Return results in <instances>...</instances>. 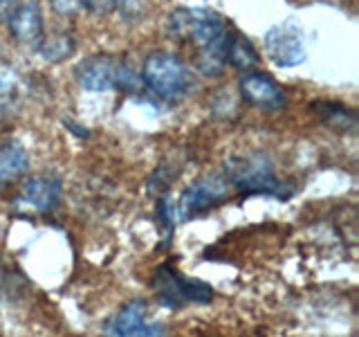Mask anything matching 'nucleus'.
I'll list each match as a JSON object with an SVG mask.
<instances>
[{
	"instance_id": "nucleus-13",
	"label": "nucleus",
	"mask_w": 359,
	"mask_h": 337,
	"mask_svg": "<svg viewBox=\"0 0 359 337\" xmlns=\"http://www.w3.org/2000/svg\"><path fill=\"white\" fill-rule=\"evenodd\" d=\"M227 63H233L241 70H250L258 63V54L252 48V43H247L245 37H241L238 32H231L229 45H227Z\"/></svg>"
},
{
	"instance_id": "nucleus-3",
	"label": "nucleus",
	"mask_w": 359,
	"mask_h": 337,
	"mask_svg": "<svg viewBox=\"0 0 359 337\" xmlns=\"http://www.w3.org/2000/svg\"><path fill=\"white\" fill-rule=\"evenodd\" d=\"M224 176H227L224 180L229 185L247 191V194H267L280 200H285L292 194V189H287L283 180L276 178L272 162L261 153L231 157L224 166Z\"/></svg>"
},
{
	"instance_id": "nucleus-14",
	"label": "nucleus",
	"mask_w": 359,
	"mask_h": 337,
	"mask_svg": "<svg viewBox=\"0 0 359 337\" xmlns=\"http://www.w3.org/2000/svg\"><path fill=\"white\" fill-rule=\"evenodd\" d=\"M54 11L63 16L76 14V11H90V14H106L115 9L119 0H50Z\"/></svg>"
},
{
	"instance_id": "nucleus-6",
	"label": "nucleus",
	"mask_w": 359,
	"mask_h": 337,
	"mask_svg": "<svg viewBox=\"0 0 359 337\" xmlns=\"http://www.w3.org/2000/svg\"><path fill=\"white\" fill-rule=\"evenodd\" d=\"M265 50L278 67L301 65L308 59L306 34L294 22H280L265 34Z\"/></svg>"
},
{
	"instance_id": "nucleus-11",
	"label": "nucleus",
	"mask_w": 359,
	"mask_h": 337,
	"mask_svg": "<svg viewBox=\"0 0 359 337\" xmlns=\"http://www.w3.org/2000/svg\"><path fill=\"white\" fill-rule=\"evenodd\" d=\"M61 183L52 176H36L25 183L20 196L16 198V205L22 209H32L36 213L50 211L61 202Z\"/></svg>"
},
{
	"instance_id": "nucleus-9",
	"label": "nucleus",
	"mask_w": 359,
	"mask_h": 337,
	"mask_svg": "<svg viewBox=\"0 0 359 337\" xmlns=\"http://www.w3.org/2000/svg\"><path fill=\"white\" fill-rule=\"evenodd\" d=\"M241 95L247 104L263 110H278L285 106V90L272 77L263 72H247L241 79Z\"/></svg>"
},
{
	"instance_id": "nucleus-5",
	"label": "nucleus",
	"mask_w": 359,
	"mask_h": 337,
	"mask_svg": "<svg viewBox=\"0 0 359 337\" xmlns=\"http://www.w3.org/2000/svg\"><path fill=\"white\" fill-rule=\"evenodd\" d=\"M153 288L164 306H184V303H209L213 299V290L205 281L191 279L177 272L171 265H162L153 277Z\"/></svg>"
},
{
	"instance_id": "nucleus-4",
	"label": "nucleus",
	"mask_w": 359,
	"mask_h": 337,
	"mask_svg": "<svg viewBox=\"0 0 359 337\" xmlns=\"http://www.w3.org/2000/svg\"><path fill=\"white\" fill-rule=\"evenodd\" d=\"M76 84L90 93H108V90H128L133 93L142 84V79L133 72V67L115 56L95 54L79 61L74 67Z\"/></svg>"
},
{
	"instance_id": "nucleus-1",
	"label": "nucleus",
	"mask_w": 359,
	"mask_h": 337,
	"mask_svg": "<svg viewBox=\"0 0 359 337\" xmlns=\"http://www.w3.org/2000/svg\"><path fill=\"white\" fill-rule=\"evenodd\" d=\"M168 32L196 50V65L202 74L213 77L224 70L231 29L220 14L211 9L180 7L168 18Z\"/></svg>"
},
{
	"instance_id": "nucleus-2",
	"label": "nucleus",
	"mask_w": 359,
	"mask_h": 337,
	"mask_svg": "<svg viewBox=\"0 0 359 337\" xmlns=\"http://www.w3.org/2000/svg\"><path fill=\"white\" fill-rule=\"evenodd\" d=\"M140 79L149 93L164 101L182 99L194 88V74L189 65L171 52H153L146 56Z\"/></svg>"
},
{
	"instance_id": "nucleus-10",
	"label": "nucleus",
	"mask_w": 359,
	"mask_h": 337,
	"mask_svg": "<svg viewBox=\"0 0 359 337\" xmlns=\"http://www.w3.org/2000/svg\"><path fill=\"white\" fill-rule=\"evenodd\" d=\"M11 37L22 45H32V48H41L45 43V27H43V14L36 3H18L16 9L11 11L7 20Z\"/></svg>"
},
{
	"instance_id": "nucleus-15",
	"label": "nucleus",
	"mask_w": 359,
	"mask_h": 337,
	"mask_svg": "<svg viewBox=\"0 0 359 337\" xmlns=\"http://www.w3.org/2000/svg\"><path fill=\"white\" fill-rule=\"evenodd\" d=\"M16 5H18V0H0V20H9V16H11V11L16 9Z\"/></svg>"
},
{
	"instance_id": "nucleus-8",
	"label": "nucleus",
	"mask_w": 359,
	"mask_h": 337,
	"mask_svg": "<svg viewBox=\"0 0 359 337\" xmlns=\"http://www.w3.org/2000/svg\"><path fill=\"white\" fill-rule=\"evenodd\" d=\"M108 337H166L160 322H153L146 315V306L140 301H130L115 317L106 324Z\"/></svg>"
},
{
	"instance_id": "nucleus-12",
	"label": "nucleus",
	"mask_w": 359,
	"mask_h": 337,
	"mask_svg": "<svg viewBox=\"0 0 359 337\" xmlns=\"http://www.w3.org/2000/svg\"><path fill=\"white\" fill-rule=\"evenodd\" d=\"M29 164L25 146L16 140L0 142V189H5L14 180H18Z\"/></svg>"
},
{
	"instance_id": "nucleus-7",
	"label": "nucleus",
	"mask_w": 359,
	"mask_h": 337,
	"mask_svg": "<svg viewBox=\"0 0 359 337\" xmlns=\"http://www.w3.org/2000/svg\"><path fill=\"white\" fill-rule=\"evenodd\" d=\"M229 183L224 178H202L198 183L191 185L182 198L177 200V205H173V213H175V223H184L189 218H194L196 213H202L205 209L218 205L224 198L229 196Z\"/></svg>"
}]
</instances>
